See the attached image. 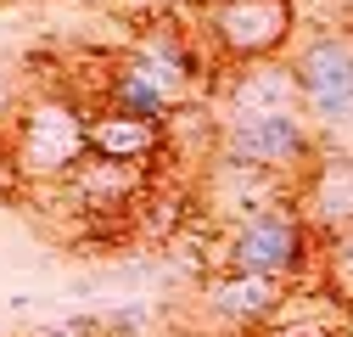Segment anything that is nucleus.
<instances>
[{
    "instance_id": "1",
    "label": "nucleus",
    "mask_w": 353,
    "mask_h": 337,
    "mask_svg": "<svg viewBox=\"0 0 353 337\" xmlns=\"http://www.w3.org/2000/svg\"><path fill=\"white\" fill-rule=\"evenodd\" d=\"M90 118H96V102L84 90H39L34 102H23L12 113V168L17 180L51 191L62 186L73 168L90 157Z\"/></svg>"
},
{
    "instance_id": "2",
    "label": "nucleus",
    "mask_w": 353,
    "mask_h": 337,
    "mask_svg": "<svg viewBox=\"0 0 353 337\" xmlns=\"http://www.w3.org/2000/svg\"><path fill=\"white\" fill-rule=\"evenodd\" d=\"M191 23L213 68L281 62L303 39V0H196Z\"/></svg>"
},
{
    "instance_id": "3",
    "label": "nucleus",
    "mask_w": 353,
    "mask_h": 337,
    "mask_svg": "<svg viewBox=\"0 0 353 337\" xmlns=\"http://www.w3.org/2000/svg\"><path fill=\"white\" fill-rule=\"evenodd\" d=\"M219 270H247V276H275V281H320V236L308 231L303 208L286 197L263 214L241 220L225 231V253H219Z\"/></svg>"
},
{
    "instance_id": "4",
    "label": "nucleus",
    "mask_w": 353,
    "mask_h": 337,
    "mask_svg": "<svg viewBox=\"0 0 353 337\" xmlns=\"http://www.w3.org/2000/svg\"><path fill=\"white\" fill-rule=\"evenodd\" d=\"M292 68H297V90H303V113L308 124L325 135L353 124V23H308L303 39L292 46Z\"/></svg>"
},
{
    "instance_id": "5",
    "label": "nucleus",
    "mask_w": 353,
    "mask_h": 337,
    "mask_svg": "<svg viewBox=\"0 0 353 337\" xmlns=\"http://www.w3.org/2000/svg\"><path fill=\"white\" fill-rule=\"evenodd\" d=\"M292 298V281L275 276H247V270H219L196 281V320L213 337H258Z\"/></svg>"
},
{
    "instance_id": "6",
    "label": "nucleus",
    "mask_w": 353,
    "mask_h": 337,
    "mask_svg": "<svg viewBox=\"0 0 353 337\" xmlns=\"http://www.w3.org/2000/svg\"><path fill=\"white\" fill-rule=\"evenodd\" d=\"M219 152L258 163V168H275L286 180H303L325 146H320V130L308 124V113H263V118H225Z\"/></svg>"
},
{
    "instance_id": "7",
    "label": "nucleus",
    "mask_w": 353,
    "mask_h": 337,
    "mask_svg": "<svg viewBox=\"0 0 353 337\" xmlns=\"http://www.w3.org/2000/svg\"><path fill=\"white\" fill-rule=\"evenodd\" d=\"M168 175L163 168H135V163H112V157H84L62 186H51L46 197H57L73 220H135L141 197Z\"/></svg>"
},
{
    "instance_id": "8",
    "label": "nucleus",
    "mask_w": 353,
    "mask_h": 337,
    "mask_svg": "<svg viewBox=\"0 0 353 337\" xmlns=\"http://www.w3.org/2000/svg\"><path fill=\"white\" fill-rule=\"evenodd\" d=\"M286 197H297V180L275 175V168H258V163H241L230 152H219L196 175V202H202V214L219 231H230V225L263 214V208H275Z\"/></svg>"
},
{
    "instance_id": "9",
    "label": "nucleus",
    "mask_w": 353,
    "mask_h": 337,
    "mask_svg": "<svg viewBox=\"0 0 353 337\" xmlns=\"http://www.w3.org/2000/svg\"><path fill=\"white\" fill-rule=\"evenodd\" d=\"M208 102L219 107V118H263V113H303V90H297V68L292 57L281 62H252V68H219Z\"/></svg>"
},
{
    "instance_id": "10",
    "label": "nucleus",
    "mask_w": 353,
    "mask_h": 337,
    "mask_svg": "<svg viewBox=\"0 0 353 337\" xmlns=\"http://www.w3.org/2000/svg\"><path fill=\"white\" fill-rule=\"evenodd\" d=\"M292 202L303 208L308 231H314L320 242L353 231V146H342V152L325 146V152L314 157V168L297 180V197H292Z\"/></svg>"
},
{
    "instance_id": "11",
    "label": "nucleus",
    "mask_w": 353,
    "mask_h": 337,
    "mask_svg": "<svg viewBox=\"0 0 353 337\" xmlns=\"http://www.w3.org/2000/svg\"><path fill=\"white\" fill-rule=\"evenodd\" d=\"M90 152L112 163H135V168H163L168 163V130L152 118H129L112 107H96L90 118Z\"/></svg>"
},
{
    "instance_id": "12",
    "label": "nucleus",
    "mask_w": 353,
    "mask_h": 337,
    "mask_svg": "<svg viewBox=\"0 0 353 337\" xmlns=\"http://www.w3.org/2000/svg\"><path fill=\"white\" fill-rule=\"evenodd\" d=\"M320 281L336 292V298H347V304H353V231H342V236L320 242Z\"/></svg>"
},
{
    "instance_id": "13",
    "label": "nucleus",
    "mask_w": 353,
    "mask_h": 337,
    "mask_svg": "<svg viewBox=\"0 0 353 337\" xmlns=\"http://www.w3.org/2000/svg\"><path fill=\"white\" fill-rule=\"evenodd\" d=\"M101 320H107V337H152V326H157L152 304H118Z\"/></svg>"
},
{
    "instance_id": "14",
    "label": "nucleus",
    "mask_w": 353,
    "mask_h": 337,
    "mask_svg": "<svg viewBox=\"0 0 353 337\" xmlns=\"http://www.w3.org/2000/svg\"><path fill=\"white\" fill-rule=\"evenodd\" d=\"M84 6H107V0H84Z\"/></svg>"
}]
</instances>
